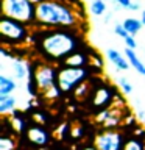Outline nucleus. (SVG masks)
<instances>
[{
    "label": "nucleus",
    "instance_id": "f3484780",
    "mask_svg": "<svg viewBox=\"0 0 145 150\" xmlns=\"http://www.w3.org/2000/svg\"><path fill=\"white\" fill-rule=\"evenodd\" d=\"M89 11L92 16H103L106 13V2L105 0H92L89 3Z\"/></svg>",
    "mask_w": 145,
    "mask_h": 150
},
{
    "label": "nucleus",
    "instance_id": "1a4fd4ad",
    "mask_svg": "<svg viewBox=\"0 0 145 150\" xmlns=\"http://www.w3.org/2000/svg\"><path fill=\"white\" fill-rule=\"evenodd\" d=\"M25 136H27V139L30 141L31 144L37 145V147L47 145V144H49V141H50L49 133H47V131L42 128L41 125H37V124H33V125L28 127L27 131H25Z\"/></svg>",
    "mask_w": 145,
    "mask_h": 150
},
{
    "label": "nucleus",
    "instance_id": "412c9836",
    "mask_svg": "<svg viewBox=\"0 0 145 150\" xmlns=\"http://www.w3.org/2000/svg\"><path fill=\"white\" fill-rule=\"evenodd\" d=\"M114 33L117 36H120L122 39H126V38L130 36V33L125 30V27L122 25V23H115V25H114Z\"/></svg>",
    "mask_w": 145,
    "mask_h": 150
},
{
    "label": "nucleus",
    "instance_id": "aec40b11",
    "mask_svg": "<svg viewBox=\"0 0 145 150\" xmlns=\"http://www.w3.org/2000/svg\"><path fill=\"white\" fill-rule=\"evenodd\" d=\"M0 150H14V141L8 136L0 138Z\"/></svg>",
    "mask_w": 145,
    "mask_h": 150
},
{
    "label": "nucleus",
    "instance_id": "4468645a",
    "mask_svg": "<svg viewBox=\"0 0 145 150\" xmlns=\"http://www.w3.org/2000/svg\"><path fill=\"white\" fill-rule=\"evenodd\" d=\"M125 56L128 58L130 64H131V67L137 70V74H140V75H144V74H145V64L142 63V59L139 58L137 53H136L133 49H125Z\"/></svg>",
    "mask_w": 145,
    "mask_h": 150
},
{
    "label": "nucleus",
    "instance_id": "0eeeda50",
    "mask_svg": "<svg viewBox=\"0 0 145 150\" xmlns=\"http://www.w3.org/2000/svg\"><path fill=\"white\" fill-rule=\"evenodd\" d=\"M95 150H123L125 141L119 130H103L94 139Z\"/></svg>",
    "mask_w": 145,
    "mask_h": 150
},
{
    "label": "nucleus",
    "instance_id": "6ab92c4d",
    "mask_svg": "<svg viewBox=\"0 0 145 150\" xmlns=\"http://www.w3.org/2000/svg\"><path fill=\"white\" fill-rule=\"evenodd\" d=\"M117 84H119L120 91L125 94V96H130L131 92H133V84L130 83V80L126 77H119V80H117Z\"/></svg>",
    "mask_w": 145,
    "mask_h": 150
},
{
    "label": "nucleus",
    "instance_id": "4be33fe9",
    "mask_svg": "<svg viewBox=\"0 0 145 150\" xmlns=\"http://www.w3.org/2000/svg\"><path fill=\"white\" fill-rule=\"evenodd\" d=\"M125 41V45H126V49H137V41H136V38L134 36H128V38H126V39H123Z\"/></svg>",
    "mask_w": 145,
    "mask_h": 150
},
{
    "label": "nucleus",
    "instance_id": "a211bd4d",
    "mask_svg": "<svg viewBox=\"0 0 145 150\" xmlns=\"http://www.w3.org/2000/svg\"><path fill=\"white\" fill-rule=\"evenodd\" d=\"M123 150H145L142 141L137 138H130L128 141H125Z\"/></svg>",
    "mask_w": 145,
    "mask_h": 150
},
{
    "label": "nucleus",
    "instance_id": "7ed1b4c3",
    "mask_svg": "<svg viewBox=\"0 0 145 150\" xmlns=\"http://www.w3.org/2000/svg\"><path fill=\"white\" fill-rule=\"evenodd\" d=\"M2 13L5 17L28 23L36 19V6L30 0H2Z\"/></svg>",
    "mask_w": 145,
    "mask_h": 150
},
{
    "label": "nucleus",
    "instance_id": "39448f33",
    "mask_svg": "<svg viewBox=\"0 0 145 150\" xmlns=\"http://www.w3.org/2000/svg\"><path fill=\"white\" fill-rule=\"evenodd\" d=\"M0 35L5 44H22L28 38V30L22 22L3 16L0 21Z\"/></svg>",
    "mask_w": 145,
    "mask_h": 150
},
{
    "label": "nucleus",
    "instance_id": "bb28decb",
    "mask_svg": "<svg viewBox=\"0 0 145 150\" xmlns=\"http://www.w3.org/2000/svg\"><path fill=\"white\" fill-rule=\"evenodd\" d=\"M140 22H142L144 25H145V9H144L142 13H140Z\"/></svg>",
    "mask_w": 145,
    "mask_h": 150
},
{
    "label": "nucleus",
    "instance_id": "a878e982",
    "mask_svg": "<svg viewBox=\"0 0 145 150\" xmlns=\"http://www.w3.org/2000/svg\"><path fill=\"white\" fill-rule=\"evenodd\" d=\"M131 11H137V9H140V3L139 2H133L131 3V6H130Z\"/></svg>",
    "mask_w": 145,
    "mask_h": 150
},
{
    "label": "nucleus",
    "instance_id": "6e6552de",
    "mask_svg": "<svg viewBox=\"0 0 145 150\" xmlns=\"http://www.w3.org/2000/svg\"><path fill=\"white\" fill-rule=\"evenodd\" d=\"M9 67V70H11V75L16 80H30L31 78V75H33V70L30 67V64H28V61L25 59H22V58H13L9 59V63H6V61L3 59V63H2V69L5 67Z\"/></svg>",
    "mask_w": 145,
    "mask_h": 150
},
{
    "label": "nucleus",
    "instance_id": "cd10ccee",
    "mask_svg": "<svg viewBox=\"0 0 145 150\" xmlns=\"http://www.w3.org/2000/svg\"><path fill=\"white\" fill-rule=\"evenodd\" d=\"M144 77H145V74H144Z\"/></svg>",
    "mask_w": 145,
    "mask_h": 150
},
{
    "label": "nucleus",
    "instance_id": "f8f14e48",
    "mask_svg": "<svg viewBox=\"0 0 145 150\" xmlns=\"http://www.w3.org/2000/svg\"><path fill=\"white\" fill-rule=\"evenodd\" d=\"M17 108V98L13 96H0V114L3 117L14 116Z\"/></svg>",
    "mask_w": 145,
    "mask_h": 150
},
{
    "label": "nucleus",
    "instance_id": "f257e3e1",
    "mask_svg": "<svg viewBox=\"0 0 145 150\" xmlns=\"http://www.w3.org/2000/svg\"><path fill=\"white\" fill-rule=\"evenodd\" d=\"M36 21L45 27H72L77 22V16L64 3L42 0L36 5Z\"/></svg>",
    "mask_w": 145,
    "mask_h": 150
},
{
    "label": "nucleus",
    "instance_id": "b1692460",
    "mask_svg": "<svg viewBox=\"0 0 145 150\" xmlns=\"http://www.w3.org/2000/svg\"><path fill=\"white\" fill-rule=\"evenodd\" d=\"M91 61H92V64L95 66L97 69H101V67H103V61H101V58H97V56H94V58H91Z\"/></svg>",
    "mask_w": 145,
    "mask_h": 150
},
{
    "label": "nucleus",
    "instance_id": "f03ea898",
    "mask_svg": "<svg viewBox=\"0 0 145 150\" xmlns=\"http://www.w3.org/2000/svg\"><path fill=\"white\" fill-rule=\"evenodd\" d=\"M77 49V41L72 35L65 31H51L41 39V50L45 53L47 58L61 61L69 58L75 53Z\"/></svg>",
    "mask_w": 145,
    "mask_h": 150
},
{
    "label": "nucleus",
    "instance_id": "5701e85b",
    "mask_svg": "<svg viewBox=\"0 0 145 150\" xmlns=\"http://www.w3.org/2000/svg\"><path fill=\"white\" fill-rule=\"evenodd\" d=\"M114 2L119 5L120 8H125V9H130L131 3H133V0H114Z\"/></svg>",
    "mask_w": 145,
    "mask_h": 150
},
{
    "label": "nucleus",
    "instance_id": "20e7f679",
    "mask_svg": "<svg viewBox=\"0 0 145 150\" xmlns=\"http://www.w3.org/2000/svg\"><path fill=\"white\" fill-rule=\"evenodd\" d=\"M87 77L86 69H78V67H63L58 70V81L56 86L61 91V94H67L75 91Z\"/></svg>",
    "mask_w": 145,
    "mask_h": 150
},
{
    "label": "nucleus",
    "instance_id": "2eb2a0df",
    "mask_svg": "<svg viewBox=\"0 0 145 150\" xmlns=\"http://www.w3.org/2000/svg\"><path fill=\"white\" fill-rule=\"evenodd\" d=\"M87 59L86 56L83 53H80V52H75L69 56V58L64 59V64L67 66V67H78V69H84V66H86Z\"/></svg>",
    "mask_w": 145,
    "mask_h": 150
},
{
    "label": "nucleus",
    "instance_id": "dca6fc26",
    "mask_svg": "<svg viewBox=\"0 0 145 150\" xmlns=\"http://www.w3.org/2000/svg\"><path fill=\"white\" fill-rule=\"evenodd\" d=\"M122 25L125 27V30L130 33L131 36H136L137 33L142 30V27H144V23L140 22V21H137L136 17H126L123 22H122Z\"/></svg>",
    "mask_w": 145,
    "mask_h": 150
},
{
    "label": "nucleus",
    "instance_id": "9b49d317",
    "mask_svg": "<svg viewBox=\"0 0 145 150\" xmlns=\"http://www.w3.org/2000/svg\"><path fill=\"white\" fill-rule=\"evenodd\" d=\"M106 56L109 59V63L112 66H115L117 70H128L131 67L128 58L125 55H122L117 49H112V47L111 49H106Z\"/></svg>",
    "mask_w": 145,
    "mask_h": 150
},
{
    "label": "nucleus",
    "instance_id": "423d86ee",
    "mask_svg": "<svg viewBox=\"0 0 145 150\" xmlns=\"http://www.w3.org/2000/svg\"><path fill=\"white\" fill-rule=\"evenodd\" d=\"M31 80H33V83H34V86L37 88L39 94H45L49 89L56 86L58 72H56L55 67L50 64H39V66H36L34 70H33Z\"/></svg>",
    "mask_w": 145,
    "mask_h": 150
},
{
    "label": "nucleus",
    "instance_id": "ddd939ff",
    "mask_svg": "<svg viewBox=\"0 0 145 150\" xmlns=\"http://www.w3.org/2000/svg\"><path fill=\"white\" fill-rule=\"evenodd\" d=\"M17 89L16 78L9 77L8 74H0V96H11Z\"/></svg>",
    "mask_w": 145,
    "mask_h": 150
},
{
    "label": "nucleus",
    "instance_id": "9d476101",
    "mask_svg": "<svg viewBox=\"0 0 145 150\" xmlns=\"http://www.w3.org/2000/svg\"><path fill=\"white\" fill-rule=\"evenodd\" d=\"M112 98H114V89L111 86H100L97 88V91L94 92V97H92V105L94 108H105L108 105H111Z\"/></svg>",
    "mask_w": 145,
    "mask_h": 150
},
{
    "label": "nucleus",
    "instance_id": "393cba45",
    "mask_svg": "<svg viewBox=\"0 0 145 150\" xmlns=\"http://www.w3.org/2000/svg\"><path fill=\"white\" fill-rule=\"evenodd\" d=\"M67 130H69L67 124H63L59 127V136H61V138H63V136H67Z\"/></svg>",
    "mask_w": 145,
    "mask_h": 150
}]
</instances>
